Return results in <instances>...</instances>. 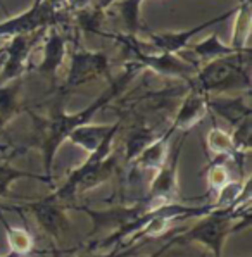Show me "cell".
<instances>
[{
  "instance_id": "6da1fadb",
  "label": "cell",
  "mask_w": 252,
  "mask_h": 257,
  "mask_svg": "<svg viewBox=\"0 0 252 257\" xmlns=\"http://www.w3.org/2000/svg\"><path fill=\"white\" fill-rule=\"evenodd\" d=\"M139 64H135L133 61L126 62V69L116 80L111 81L109 88L105 90L100 97H97L90 105H86L85 109L76 110V112L69 114L64 110V102H66V93L59 92V98L54 104L50 116L47 119H38V142H40V150H42V163H43V181L54 187L52 181V164L56 159L57 150L61 149V145L68 140V135L73 132L74 128L86 122L92 121V117L95 116L98 110H102L111 100L116 97H119L121 92L128 86V83L133 80V76L139 71Z\"/></svg>"
},
{
  "instance_id": "7a4b0ae2",
  "label": "cell",
  "mask_w": 252,
  "mask_h": 257,
  "mask_svg": "<svg viewBox=\"0 0 252 257\" xmlns=\"http://www.w3.org/2000/svg\"><path fill=\"white\" fill-rule=\"evenodd\" d=\"M119 132V130H117ZM117 132L111 133L107 140L98 147L95 152L88 154V159L81 163L78 168L73 169V173L66 178L64 183L59 187L52 195H47L45 200L52 202H64L73 199L76 193L90 192V190L100 187L105 181H109L116 175L117 169V156L114 154V140L117 137Z\"/></svg>"
},
{
  "instance_id": "3957f363",
  "label": "cell",
  "mask_w": 252,
  "mask_h": 257,
  "mask_svg": "<svg viewBox=\"0 0 252 257\" xmlns=\"http://www.w3.org/2000/svg\"><path fill=\"white\" fill-rule=\"evenodd\" d=\"M250 52H240L214 61L204 62L197 68L194 78L188 83L190 88L207 95L224 93V92H250Z\"/></svg>"
},
{
  "instance_id": "277c9868",
  "label": "cell",
  "mask_w": 252,
  "mask_h": 257,
  "mask_svg": "<svg viewBox=\"0 0 252 257\" xmlns=\"http://www.w3.org/2000/svg\"><path fill=\"white\" fill-rule=\"evenodd\" d=\"M98 37L109 38V40L117 42L126 54L130 55V61L139 64L140 69H149L156 74L168 78H178L185 83H190L194 78L197 64H190L188 61L178 57V54H169V52H156L147 54L142 50V42L137 37H132L128 33H107V31H97Z\"/></svg>"
},
{
  "instance_id": "5b68a950",
  "label": "cell",
  "mask_w": 252,
  "mask_h": 257,
  "mask_svg": "<svg viewBox=\"0 0 252 257\" xmlns=\"http://www.w3.org/2000/svg\"><path fill=\"white\" fill-rule=\"evenodd\" d=\"M237 221V217L231 214V209L228 211L214 209L209 214L200 217L195 226L178 233V242L199 243L206 247L214 257H221L228 236L237 230V226H233Z\"/></svg>"
},
{
  "instance_id": "8992f818",
  "label": "cell",
  "mask_w": 252,
  "mask_h": 257,
  "mask_svg": "<svg viewBox=\"0 0 252 257\" xmlns=\"http://www.w3.org/2000/svg\"><path fill=\"white\" fill-rule=\"evenodd\" d=\"M62 13L64 11L56 9L50 0H35L33 6L25 13L0 23V40H7L18 35H33L45 31L54 25H61Z\"/></svg>"
},
{
  "instance_id": "52a82bcc",
  "label": "cell",
  "mask_w": 252,
  "mask_h": 257,
  "mask_svg": "<svg viewBox=\"0 0 252 257\" xmlns=\"http://www.w3.org/2000/svg\"><path fill=\"white\" fill-rule=\"evenodd\" d=\"M109 74V57L100 50L74 49L69 54V69L66 73L64 85L59 92L68 95L80 86Z\"/></svg>"
},
{
  "instance_id": "ba28073f",
  "label": "cell",
  "mask_w": 252,
  "mask_h": 257,
  "mask_svg": "<svg viewBox=\"0 0 252 257\" xmlns=\"http://www.w3.org/2000/svg\"><path fill=\"white\" fill-rule=\"evenodd\" d=\"M45 31H38V33L33 35H18V37L7 38V42L0 47V54L4 57L2 68H0V83H7L23 78V74L28 71L30 55L33 52L37 42L43 38Z\"/></svg>"
},
{
  "instance_id": "9c48e42d",
  "label": "cell",
  "mask_w": 252,
  "mask_h": 257,
  "mask_svg": "<svg viewBox=\"0 0 252 257\" xmlns=\"http://www.w3.org/2000/svg\"><path fill=\"white\" fill-rule=\"evenodd\" d=\"M185 144V138L176 144L171 156H168L166 163L156 169V175L149 185V193L144 199L147 205H159L175 202L180 193V183H178V164L180 156H182V147Z\"/></svg>"
},
{
  "instance_id": "30bf717a",
  "label": "cell",
  "mask_w": 252,
  "mask_h": 257,
  "mask_svg": "<svg viewBox=\"0 0 252 257\" xmlns=\"http://www.w3.org/2000/svg\"><path fill=\"white\" fill-rule=\"evenodd\" d=\"M237 7L226 11V13L216 16V18L209 19V21H204L200 25H197L190 30H182V31H164V33H149V42L147 45L152 47L156 52H169V54H180L182 50H187L190 45V40L195 35L202 33L206 28L219 25V23L226 21L231 14H235Z\"/></svg>"
},
{
  "instance_id": "8fae6325",
  "label": "cell",
  "mask_w": 252,
  "mask_h": 257,
  "mask_svg": "<svg viewBox=\"0 0 252 257\" xmlns=\"http://www.w3.org/2000/svg\"><path fill=\"white\" fill-rule=\"evenodd\" d=\"M59 26L61 25L47 28L45 35H43V57L40 64L37 66L38 73L49 78L50 81H56L59 69L62 68L66 57H68V38L59 30Z\"/></svg>"
},
{
  "instance_id": "7c38bea8",
  "label": "cell",
  "mask_w": 252,
  "mask_h": 257,
  "mask_svg": "<svg viewBox=\"0 0 252 257\" xmlns=\"http://www.w3.org/2000/svg\"><path fill=\"white\" fill-rule=\"evenodd\" d=\"M30 211L33 212L35 219H37L38 226L49 236H52L56 242L68 235L71 224L66 214V209L59 202L52 200H37V202L30 204Z\"/></svg>"
},
{
  "instance_id": "4fadbf2b",
  "label": "cell",
  "mask_w": 252,
  "mask_h": 257,
  "mask_svg": "<svg viewBox=\"0 0 252 257\" xmlns=\"http://www.w3.org/2000/svg\"><path fill=\"white\" fill-rule=\"evenodd\" d=\"M209 112V105H207V95L197 92L195 88H190V92L185 95L183 102L180 104L176 110L173 122L169 128L173 132H190L194 126L199 124L204 117Z\"/></svg>"
},
{
  "instance_id": "5bb4252c",
  "label": "cell",
  "mask_w": 252,
  "mask_h": 257,
  "mask_svg": "<svg viewBox=\"0 0 252 257\" xmlns=\"http://www.w3.org/2000/svg\"><path fill=\"white\" fill-rule=\"evenodd\" d=\"M121 130V121L114 122V124H92L86 122L78 128H74L73 132L68 135V140L71 144L78 145L81 150H85L86 154H92L107 140V137L111 133Z\"/></svg>"
},
{
  "instance_id": "9a60e30c",
  "label": "cell",
  "mask_w": 252,
  "mask_h": 257,
  "mask_svg": "<svg viewBox=\"0 0 252 257\" xmlns=\"http://www.w3.org/2000/svg\"><path fill=\"white\" fill-rule=\"evenodd\" d=\"M173 130L168 128L166 132L159 133L151 144L140 152V156L135 159V166L140 171H156L166 163L169 156V138L173 135Z\"/></svg>"
},
{
  "instance_id": "2e32d148",
  "label": "cell",
  "mask_w": 252,
  "mask_h": 257,
  "mask_svg": "<svg viewBox=\"0 0 252 257\" xmlns=\"http://www.w3.org/2000/svg\"><path fill=\"white\" fill-rule=\"evenodd\" d=\"M207 105H209V110H214L233 128L243 119L250 117L252 112L250 105L245 102V97H216V95H211V97H207Z\"/></svg>"
},
{
  "instance_id": "e0dca14e",
  "label": "cell",
  "mask_w": 252,
  "mask_h": 257,
  "mask_svg": "<svg viewBox=\"0 0 252 257\" xmlns=\"http://www.w3.org/2000/svg\"><path fill=\"white\" fill-rule=\"evenodd\" d=\"M233 31H231V42L230 45L237 52H249V38H250V28H252V14H250V0H242V4L237 6L235 11Z\"/></svg>"
},
{
  "instance_id": "ac0fdd59",
  "label": "cell",
  "mask_w": 252,
  "mask_h": 257,
  "mask_svg": "<svg viewBox=\"0 0 252 257\" xmlns=\"http://www.w3.org/2000/svg\"><path fill=\"white\" fill-rule=\"evenodd\" d=\"M206 145L207 150L214 154L216 157H219V159H231L235 163H242L243 156H240V154H237V150H235L231 133L224 132L219 126H212L209 132H207Z\"/></svg>"
},
{
  "instance_id": "d6986e66",
  "label": "cell",
  "mask_w": 252,
  "mask_h": 257,
  "mask_svg": "<svg viewBox=\"0 0 252 257\" xmlns=\"http://www.w3.org/2000/svg\"><path fill=\"white\" fill-rule=\"evenodd\" d=\"M188 50H192L195 55H199V59H202L204 62L214 61V59H219V57H226V55L240 54L230 45V43L226 45L224 42L219 40V37L216 33L209 35L206 40L195 43V45H188Z\"/></svg>"
},
{
  "instance_id": "ffe728a7",
  "label": "cell",
  "mask_w": 252,
  "mask_h": 257,
  "mask_svg": "<svg viewBox=\"0 0 252 257\" xmlns=\"http://www.w3.org/2000/svg\"><path fill=\"white\" fill-rule=\"evenodd\" d=\"M159 135L154 128L149 124H142L132 130V133L126 138V147H124V161L126 164H133L135 159L140 156V152L151 144L154 138Z\"/></svg>"
},
{
  "instance_id": "44dd1931",
  "label": "cell",
  "mask_w": 252,
  "mask_h": 257,
  "mask_svg": "<svg viewBox=\"0 0 252 257\" xmlns=\"http://www.w3.org/2000/svg\"><path fill=\"white\" fill-rule=\"evenodd\" d=\"M0 223H2L4 230H6L7 243H9V252H14V254H18L21 257L35 252V240L28 230L11 226V224L4 219L2 211H0Z\"/></svg>"
},
{
  "instance_id": "7402d4cb",
  "label": "cell",
  "mask_w": 252,
  "mask_h": 257,
  "mask_svg": "<svg viewBox=\"0 0 252 257\" xmlns=\"http://www.w3.org/2000/svg\"><path fill=\"white\" fill-rule=\"evenodd\" d=\"M142 4H144V0H119L117 2V9H119L121 18H123L126 33L132 35V37H137L144 30V25H142Z\"/></svg>"
},
{
  "instance_id": "603a6c76",
  "label": "cell",
  "mask_w": 252,
  "mask_h": 257,
  "mask_svg": "<svg viewBox=\"0 0 252 257\" xmlns=\"http://www.w3.org/2000/svg\"><path fill=\"white\" fill-rule=\"evenodd\" d=\"M230 173H228V168L224 164V159L218 161V163H212L209 168H207V176H206V181H207V188L212 190V192H219L224 185L230 181Z\"/></svg>"
},
{
  "instance_id": "cb8c5ba5",
  "label": "cell",
  "mask_w": 252,
  "mask_h": 257,
  "mask_svg": "<svg viewBox=\"0 0 252 257\" xmlns=\"http://www.w3.org/2000/svg\"><path fill=\"white\" fill-rule=\"evenodd\" d=\"M250 137H252V124H250V117H247V119H243L240 124L235 126V132L231 133L237 154H240V156H247V154H249Z\"/></svg>"
},
{
  "instance_id": "d4e9b609",
  "label": "cell",
  "mask_w": 252,
  "mask_h": 257,
  "mask_svg": "<svg viewBox=\"0 0 252 257\" xmlns=\"http://www.w3.org/2000/svg\"><path fill=\"white\" fill-rule=\"evenodd\" d=\"M139 248L140 245H135V243H121V245H114L111 247L109 252H104V254H90V255H85V257H132L135 254H139Z\"/></svg>"
},
{
  "instance_id": "484cf974",
  "label": "cell",
  "mask_w": 252,
  "mask_h": 257,
  "mask_svg": "<svg viewBox=\"0 0 252 257\" xmlns=\"http://www.w3.org/2000/svg\"><path fill=\"white\" fill-rule=\"evenodd\" d=\"M93 6V0H64V11L68 13H78V11L88 9Z\"/></svg>"
},
{
  "instance_id": "4316f807",
  "label": "cell",
  "mask_w": 252,
  "mask_h": 257,
  "mask_svg": "<svg viewBox=\"0 0 252 257\" xmlns=\"http://www.w3.org/2000/svg\"><path fill=\"white\" fill-rule=\"evenodd\" d=\"M116 2H119V0H93V9H97L98 13H107L109 9L114 6Z\"/></svg>"
},
{
  "instance_id": "83f0119b",
  "label": "cell",
  "mask_w": 252,
  "mask_h": 257,
  "mask_svg": "<svg viewBox=\"0 0 252 257\" xmlns=\"http://www.w3.org/2000/svg\"><path fill=\"white\" fill-rule=\"evenodd\" d=\"M175 243H178V235H176V233H175V236H173V238L169 240V242H166V243H164V245H163V247H161V248H157V250L154 252V254H151V255H149V257H161V255L164 254V252L168 250V248H171V247H173V245H175Z\"/></svg>"
},
{
  "instance_id": "f1b7e54d",
  "label": "cell",
  "mask_w": 252,
  "mask_h": 257,
  "mask_svg": "<svg viewBox=\"0 0 252 257\" xmlns=\"http://www.w3.org/2000/svg\"><path fill=\"white\" fill-rule=\"evenodd\" d=\"M52 2V6L56 7L59 11H64V0H50Z\"/></svg>"
},
{
  "instance_id": "f546056e",
  "label": "cell",
  "mask_w": 252,
  "mask_h": 257,
  "mask_svg": "<svg viewBox=\"0 0 252 257\" xmlns=\"http://www.w3.org/2000/svg\"><path fill=\"white\" fill-rule=\"evenodd\" d=\"M0 257H21V255L14 254V252H7V254H6V255H0Z\"/></svg>"
}]
</instances>
